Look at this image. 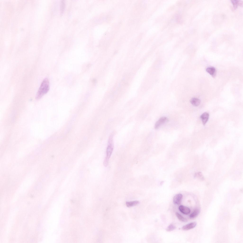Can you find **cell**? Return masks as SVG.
<instances>
[{"label": "cell", "instance_id": "obj_9", "mask_svg": "<svg viewBox=\"0 0 243 243\" xmlns=\"http://www.w3.org/2000/svg\"><path fill=\"white\" fill-rule=\"evenodd\" d=\"M200 212V210L199 209H196L190 215L189 217L191 218H194L198 215Z\"/></svg>", "mask_w": 243, "mask_h": 243}, {"label": "cell", "instance_id": "obj_8", "mask_svg": "<svg viewBox=\"0 0 243 243\" xmlns=\"http://www.w3.org/2000/svg\"><path fill=\"white\" fill-rule=\"evenodd\" d=\"M190 102L193 106H198L200 103V100L199 99L196 98H193L190 100Z\"/></svg>", "mask_w": 243, "mask_h": 243}, {"label": "cell", "instance_id": "obj_3", "mask_svg": "<svg viewBox=\"0 0 243 243\" xmlns=\"http://www.w3.org/2000/svg\"><path fill=\"white\" fill-rule=\"evenodd\" d=\"M168 119L166 117H163L160 118L156 122L154 128L155 129H158L163 124L167 121Z\"/></svg>", "mask_w": 243, "mask_h": 243}, {"label": "cell", "instance_id": "obj_6", "mask_svg": "<svg viewBox=\"0 0 243 243\" xmlns=\"http://www.w3.org/2000/svg\"><path fill=\"white\" fill-rule=\"evenodd\" d=\"M179 209L182 213L186 215L189 214L191 212L189 208L183 205L179 206Z\"/></svg>", "mask_w": 243, "mask_h": 243}, {"label": "cell", "instance_id": "obj_12", "mask_svg": "<svg viewBox=\"0 0 243 243\" xmlns=\"http://www.w3.org/2000/svg\"><path fill=\"white\" fill-rule=\"evenodd\" d=\"M176 215L178 219L180 221L184 222L187 221V220L183 217L178 212H176Z\"/></svg>", "mask_w": 243, "mask_h": 243}, {"label": "cell", "instance_id": "obj_2", "mask_svg": "<svg viewBox=\"0 0 243 243\" xmlns=\"http://www.w3.org/2000/svg\"><path fill=\"white\" fill-rule=\"evenodd\" d=\"M113 149V145L112 137L110 138L108 141L106 151V156L104 161L103 164L107 166L108 164Z\"/></svg>", "mask_w": 243, "mask_h": 243}, {"label": "cell", "instance_id": "obj_4", "mask_svg": "<svg viewBox=\"0 0 243 243\" xmlns=\"http://www.w3.org/2000/svg\"><path fill=\"white\" fill-rule=\"evenodd\" d=\"M183 196L181 194H178L176 195L173 198V202L176 205L180 204L181 202Z\"/></svg>", "mask_w": 243, "mask_h": 243}, {"label": "cell", "instance_id": "obj_11", "mask_svg": "<svg viewBox=\"0 0 243 243\" xmlns=\"http://www.w3.org/2000/svg\"><path fill=\"white\" fill-rule=\"evenodd\" d=\"M206 71L210 75H213L215 72V68L213 67L207 68L206 69Z\"/></svg>", "mask_w": 243, "mask_h": 243}, {"label": "cell", "instance_id": "obj_14", "mask_svg": "<svg viewBox=\"0 0 243 243\" xmlns=\"http://www.w3.org/2000/svg\"><path fill=\"white\" fill-rule=\"evenodd\" d=\"M65 3L63 1H62L61 2V14H62L65 8Z\"/></svg>", "mask_w": 243, "mask_h": 243}, {"label": "cell", "instance_id": "obj_5", "mask_svg": "<svg viewBox=\"0 0 243 243\" xmlns=\"http://www.w3.org/2000/svg\"><path fill=\"white\" fill-rule=\"evenodd\" d=\"M196 224L197 223L196 222H191L183 226L182 229L184 230H190L195 228Z\"/></svg>", "mask_w": 243, "mask_h": 243}, {"label": "cell", "instance_id": "obj_13", "mask_svg": "<svg viewBox=\"0 0 243 243\" xmlns=\"http://www.w3.org/2000/svg\"><path fill=\"white\" fill-rule=\"evenodd\" d=\"M176 228V227L173 224H170L167 227L166 230L167 231L170 232L174 230Z\"/></svg>", "mask_w": 243, "mask_h": 243}, {"label": "cell", "instance_id": "obj_7", "mask_svg": "<svg viewBox=\"0 0 243 243\" xmlns=\"http://www.w3.org/2000/svg\"><path fill=\"white\" fill-rule=\"evenodd\" d=\"M209 117V114L207 112L203 113L201 116L200 118L204 125H205L208 121Z\"/></svg>", "mask_w": 243, "mask_h": 243}, {"label": "cell", "instance_id": "obj_1", "mask_svg": "<svg viewBox=\"0 0 243 243\" xmlns=\"http://www.w3.org/2000/svg\"><path fill=\"white\" fill-rule=\"evenodd\" d=\"M49 89V84L48 79L45 78L42 81L37 93L36 98L38 99L41 98L46 94Z\"/></svg>", "mask_w": 243, "mask_h": 243}, {"label": "cell", "instance_id": "obj_10", "mask_svg": "<svg viewBox=\"0 0 243 243\" xmlns=\"http://www.w3.org/2000/svg\"><path fill=\"white\" fill-rule=\"evenodd\" d=\"M139 201H128L126 202V205L127 207H130L137 205L139 204Z\"/></svg>", "mask_w": 243, "mask_h": 243}]
</instances>
